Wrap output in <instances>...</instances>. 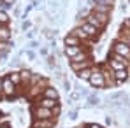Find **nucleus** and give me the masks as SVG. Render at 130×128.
Masks as SVG:
<instances>
[{
    "label": "nucleus",
    "instance_id": "obj_7",
    "mask_svg": "<svg viewBox=\"0 0 130 128\" xmlns=\"http://www.w3.org/2000/svg\"><path fill=\"white\" fill-rule=\"evenodd\" d=\"M39 107H44V109H55V107L58 105L56 104V100H51V98H39V104H37Z\"/></svg>",
    "mask_w": 130,
    "mask_h": 128
},
{
    "label": "nucleus",
    "instance_id": "obj_13",
    "mask_svg": "<svg viewBox=\"0 0 130 128\" xmlns=\"http://www.w3.org/2000/svg\"><path fill=\"white\" fill-rule=\"evenodd\" d=\"M65 46H79V39L76 35H67L65 37Z\"/></svg>",
    "mask_w": 130,
    "mask_h": 128
},
{
    "label": "nucleus",
    "instance_id": "obj_22",
    "mask_svg": "<svg viewBox=\"0 0 130 128\" xmlns=\"http://www.w3.org/2000/svg\"><path fill=\"white\" fill-rule=\"evenodd\" d=\"M0 95H2V79H0Z\"/></svg>",
    "mask_w": 130,
    "mask_h": 128
},
{
    "label": "nucleus",
    "instance_id": "obj_12",
    "mask_svg": "<svg viewBox=\"0 0 130 128\" xmlns=\"http://www.w3.org/2000/svg\"><path fill=\"white\" fill-rule=\"evenodd\" d=\"M88 65H90L88 62H72V63H70V67H72L76 72H81L83 68H88Z\"/></svg>",
    "mask_w": 130,
    "mask_h": 128
},
{
    "label": "nucleus",
    "instance_id": "obj_17",
    "mask_svg": "<svg viewBox=\"0 0 130 128\" xmlns=\"http://www.w3.org/2000/svg\"><path fill=\"white\" fill-rule=\"evenodd\" d=\"M30 76H32V74H30L28 70H21V72H20V77H21V81H28V79H30Z\"/></svg>",
    "mask_w": 130,
    "mask_h": 128
},
{
    "label": "nucleus",
    "instance_id": "obj_18",
    "mask_svg": "<svg viewBox=\"0 0 130 128\" xmlns=\"http://www.w3.org/2000/svg\"><path fill=\"white\" fill-rule=\"evenodd\" d=\"M7 21H9V16H7L4 11H0V25H5Z\"/></svg>",
    "mask_w": 130,
    "mask_h": 128
},
{
    "label": "nucleus",
    "instance_id": "obj_6",
    "mask_svg": "<svg viewBox=\"0 0 130 128\" xmlns=\"http://www.w3.org/2000/svg\"><path fill=\"white\" fill-rule=\"evenodd\" d=\"M81 51H83V47H81V46H67V47H65V56L74 60Z\"/></svg>",
    "mask_w": 130,
    "mask_h": 128
},
{
    "label": "nucleus",
    "instance_id": "obj_4",
    "mask_svg": "<svg viewBox=\"0 0 130 128\" xmlns=\"http://www.w3.org/2000/svg\"><path fill=\"white\" fill-rule=\"evenodd\" d=\"M14 91H16V86L11 83V79H9V77L2 79V93H4L5 97H12V95H14Z\"/></svg>",
    "mask_w": 130,
    "mask_h": 128
},
{
    "label": "nucleus",
    "instance_id": "obj_3",
    "mask_svg": "<svg viewBox=\"0 0 130 128\" xmlns=\"http://www.w3.org/2000/svg\"><path fill=\"white\" fill-rule=\"evenodd\" d=\"M88 83L93 86V88H104L106 86V77H104V74L102 72H91V76H90V79H88Z\"/></svg>",
    "mask_w": 130,
    "mask_h": 128
},
{
    "label": "nucleus",
    "instance_id": "obj_19",
    "mask_svg": "<svg viewBox=\"0 0 130 128\" xmlns=\"http://www.w3.org/2000/svg\"><path fill=\"white\" fill-rule=\"evenodd\" d=\"M86 128H102L100 125H97V123H91V125H88Z\"/></svg>",
    "mask_w": 130,
    "mask_h": 128
},
{
    "label": "nucleus",
    "instance_id": "obj_11",
    "mask_svg": "<svg viewBox=\"0 0 130 128\" xmlns=\"http://www.w3.org/2000/svg\"><path fill=\"white\" fill-rule=\"evenodd\" d=\"M114 77H116V81H118V83L127 81V79H128V72H127V68H125V70H116Z\"/></svg>",
    "mask_w": 130,
    "mask_h": 128
},
{
    "label": "nucleus",
    "instance_id": "obj_16",
    "mask_svg": "<svg viewBox=\"0 0 130 128\" xmlns=\"http://www.w3.org/2000/svg\"><path fill=\"white\" fill-rule=\"evenodd\" d=\"M0 39L9 41V30H7V28H0Z\"/></svg>",
    "mask_w": 130,
    "mask_h": 128
},
{
    "label": "nucleus",
    "instance_id": "obj_8",
    "mask_svg": "<svg viewBox=\"0 0 130 128\" xmlns=\"http://www.w3.org/2000/svg\"><path fill=\"white\" fill-rule=\"evenodd\" d=\"M55 123L53 119H35L34 121V128H53Z\"/></svg>",
    "mask_w": 130,
    "mask_h": 128
},
{
    "label": "nucleus",
    "instance_id": "obj_5",
    "mask_svg": "<svg viewBox=\"0 0 130 128\" xmlns=\"http://www.w3.org/2000/svg\"><path fill=\"white\" fill-rule=\"evenodd\" d=\"M34 114L35 118H41V119H53V111L51 109H44V107H35L34 109Z\"/></svg>",
    "mask_w": 130,
    "mask_h": 128
},
{
    "label": "nucleus",
    "instance_id": "obj_10",
    "mask_svg": "<svg viewBox=\"0 0 130 128\" xmlns=\"http://www.w3.org/2000/svg\"><path fill=\"white\" fill-rule=\"evenodd\" d=\"M44 98L56 100V98H58V91H56L55 88H51V86H49V88H46V89H44Z\"/></svg>",
    "mask_w": 130,
    "mask_h": 128
},
{
    "label": "nucleus",
    "instance_id": "obj_23",
    "mask_svg": "<svg viewBox=\"0 0 130 128\" xmlns=\"http://www.w3.org/2000/svg\"><path fill=\"white\" fill-rule=\"evenodd\" d=\"M0 5H5V4H4V0H0Z\"/></svg>",
    "mask_w": 130,
    "mask_h": 128
},
{
    "label": "nucleus",
    "instance_id": "obj_21",
    "mask_svg": "<svg viewBox=\"0 0 130 128\" xmlns=\"http://www.w3.org/2000/svg\"><path fill=\"white\" fill-rule=\"evenodd\" d=\"M0 128H11V126H9V125H2Z\"/></svg>",
    "mask_w": 130,
    "mask_h": 128
},
{
    "label": "nucleus",
    "instance_id": "obj_9",
    "mask_svg": "<svg viewBox=\"0 0 130 128\" xmlns=\"http://www.w3.org/2000/svg\"><path fill=\"white\" fill-rule=\"evenodd\" d=\"M81 30L85 32V35H86V37H97V33H99V30H95V28H93L91 25H88V23H83Z\"/></svg>",
    "mask_w": 130,
    "mask_h": 128
},
{
    "label": "nucleus",
    "instance_id": "obj_1",
    "mask_svg": "<svg viewBox=\"0 0 130 128\" xmlns=\"http://www.w3.org/2000/svg\"><path fill=\"white\" fill-rule=\"evenodd\" d=\"M112 53L118 54V56H121V58H125V60H128L130 58V46L125 41H116V42L112 44Z\"/></svg>",
    "mask_w": 130,
    "mask_h": 128
},
{
    "label": "nucleus",
    "instance_id": "obj_15",
    "mask_svg": "<svg viewBox=\"0 0 130 128\" xmlns=\"http://www.w3.org/2000/svg\"><path fill=\"white\" fill-rule=\"evenodd\" d=\"M9 79H11V83H12L14 86L21 83V77H20V74H18V72H12V74L9 76Z\"/></svg>",
    "mask_w": 130,
    "mask_h": 128
},
{
    "label": "nucleus",
    "instance_id": "obj_20",
    "mask_svg": "<svg viewBox=\"0 0 130 128\" xmlns=\"http://www.w3.org/2000/svg\"><path fill=\"white\" fill-rule=\"evenodd\" d=\"M30 26H32L30 21H25V23H23V30H26V28H30Z\"/></svg>",
    "mask_w": 130,
    "mask_h": 128
},
{
    "label": "nucleus",
    "instance_id": "obj_2",
    "mask_svg": "<svg viewBox=\"0 0 130 128\" xmlns=\"http://www.w3.org/2000/svg\"><path fill=\"white\" fill-rule=\"evenodd\" d=\"M109 65L114 68V70H125L127 68V65H128V62L125 60V58H121V56H118V54H111L109 56Z\"/></svg>",
    "mask_w": 130,
    "mask_h": 128
},
{
    "label": "nucleus",
    "instance_id": "obj_14",
    "mask_svg": "<svg viewBox=\"0 0 130 128\" xmlns=\"http://www.w3.org/2000/svg\"><path fill=\"white\" fill-rule=\"evenodd\" d=\"M91 72H93V70H91V68H90V67H88V68H83V70H81V72H77V77H79V79H90V76H91Z\"/></svg>",
    "mask_w": 130,
    "mask_h": 128
}]
</instances>
